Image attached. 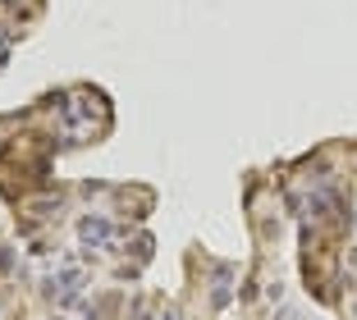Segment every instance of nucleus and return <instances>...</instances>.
<instances>
[{
  "instance_id": "nucleus-1",
  "label": "nucleus",
  "mask_w": 357,
  "mask_h": 320,
  "mask_svg": "<svg viewBox=\"0 0 357 320\" xmlns=\"http://www.w3.org/2000/svg\"><path fill=\"white\" fill-rule=\"evenodd\" d=\"M87 289V270H78L74 261H60V266L51 270V279H46V298L55 302V307H69V302H78Z\"/></svg>"
},
{
  "instance_id": "nucleus-3",
  "label": "nucleus",
  "mask_w": 357,
  "mask_h": 320,
  "mask_svg": "<svg viewBox=\"0 0 357 320\" xmlns=\"http://www.w3.org/2000/svg\"><path fill=\"white\" fill-rule=\"evenodd\" d=\"M211 298H215V302H229V270H220V275L211 279Z\"/></svg>"
},
{
  "instance_id": "nucleus-2",
  "label": "nucleus",
  "mask_w": 357,
  "mask_h": 320,
  "mask_svg": "<svg viewBox=\"0 0 357 320\" xmlns=\"http://www.w3.org/2000/svg\"><path fill=\"white\" fill-rule=\"evenodd\" d=\"M78 243H83L87 252H110L115 247V224L105 215H83L78 220Z\"/></svg>"
}]
</instances>
